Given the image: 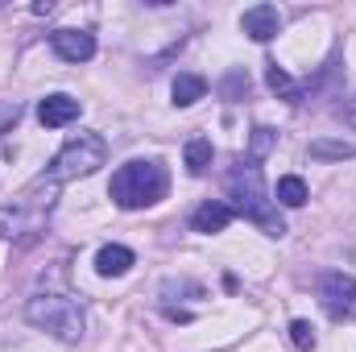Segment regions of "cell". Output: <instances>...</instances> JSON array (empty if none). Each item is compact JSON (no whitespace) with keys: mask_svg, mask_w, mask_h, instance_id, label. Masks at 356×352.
Segmentation results:
<instances>
[{"mask_svg":"<svg viewBox=\"0 0 356 352\" xmlns=\"http://www.w3.org/2000/svg\"><path fill=\"white\" fill-rule=\"evenodd\" d=\"M166 186H170V175H166V166H162V162L133 158V162H124V166L112 175L108 195H112V203H116V207L137 211V207H154V203L166 195Z\"/></svg>","mask_w":356,"mask_h":352,"instance_id":"obj_2","label":"cell"},{"mask_svg":"<svg viewBox=\"0 0 356 352\" xmlns=\"http://www.w3.org/2000/svg\"><path fill=\"white\" fill-rule=\"evenodd\" d=\"M133 249H124V245H104L99 253H95V269L104 273V278H120V273H129L133 269Z\"/></svg>","mask_w":356,"mask_h":352,"instance_id":"obj_11","label":"cell"},{"mask_svg":"<svg viewBox=\"0 0 356 352\" xmlns=\"http://www.w3.org/2000/svg\"><path fill=\"white\" fill-rule=\"evenodd\" d=\"M182 158H186V170L199 178V175H207V166H211L216 150H211V141H207V137H191V141H186V150H182Z\"/></svg>","mask_w":356,"mask_h":352,"instance_id":"obj_13","label":"cell"},{"mask_svg":"<svg viewBox=\"0 0 356 352\" xmlns=\"http://www.w3.org/2000/svg\"><path fill=\"white\" fill-rule=\"evenodd\" d=\"M17 120H21V104H17V99H0V137L13 133Z\"/></svg>","mask_w":356,"mask_h":352,"instance_id":"obj_19","label":"cell"},{"mask_svg":"<svg viewBox=\"0 0 356 352\" xmlns=\"http://www.w3.org/2000/svg\"><path fill=\"white\" fill-rule=\"evenodd\" d=\"M273 145H277V133H273V129H266V125H261V129H253V141H249V162H261Z\"/></svg>","mask_w":356,"mask_h":352,"instance_id":"obj_16","label":"cell"},{"mask_svg":"<svg viewBox=\"0 0 356 352\" xmlns=\"http://www.w3.org/2000/svg\"><path fill=\"white\" fill-rule=\"evenodd\" d=\"M79 116V99H71V95H46L42 104H38V120L46 125V129H63V125H71Z\"/></svg>","mask_w":356,"mask_h":352,"instance_id":"obj_9","label":"cell"},{"mask_svg":"<svg viewBox=\"0 0 356 352\" xmlns=\"http://www.w3.org/2000/svg\"><path fill=\"white\" fill-rule=\"evenodd\" d=\"M175 104L178 108H191L195 99H203L207 95V79L203 75H191V71H182V75H175Z\"/></svg>","mask_w":356,"mask_h":352,"instance_id":"obj_12","label":"cell"},{"mask_svg":"<svg viewBox=\"0 0 356 352\" xmlns=\"http://www.w3.org/2000/svg\"><path fill=\"white\" fill-rule=\"evenodd\" d=\"M54 195H58V182H54L50 175L33 178V182L13 199V203H4V207H0V237H4V241L33 237V232L42 228V220L50 216Z\"/></svg>","mask_w":356,"mask_h":352,"instance_id":"obj_3","label":"cell"},{"mask_svg":"<svg viewBox=\"0 0 356 352\" xmlns=\"http://www.w3.org/2000/svg\"><path fill=\"white\" fill-rule=\"evenodd\" d=\"M266 83H269L273 91H277L282 99H290V104H298V95H302V91L294 88V79H290V75H286V71H282L277 63H269V71H266Z\"/></svg>","mask_w":356,"mask_h":352,"instance_id":"obj_15","label":"cell"},{"mask_svg":"<svg viewBox=\"0 0 356 352\" xmlns=\"http://www.w3.org/2000/svg\"><path fill=\"white\" fill-rule=\"evenodd\" d=\"M290 340H294L298 352H311L315 349V328H311L307 319H294V323H290Z\"/></svg>","mask_w":356,"mask_h":352,"instance_id":"obj_18","label":"cell"},{"mask_svg":"<svg viewBox=\"0 0 356 352\" xmlns=\"http://www.w3.org/2000/svg\"><path fill=\"white\" fill-rule=\"evenodd\" d=\"M241 29H245L253 42H269V38H277V29H282V13H277L273 4H253V8H245Z\"/></svg>","mask_w":356,"mask_h":352,"instance_id":"obj_8","label":"cell"},{"mask_svg":"<svg viewBox=\"0 0 356 352\" xmlns=\"http://www.w3.org/2000/svg\"><path fill=\"white\" fill-rule=\"evenodd\" d=\"M228 191L236 199V211L245 220H253L266 237H282L286 232V224H282V216H277V207L269 199L266 178H261V166L257 162H236L232 175H228Z\"/></svg>","mask_w":356,"mask_h":352,"instance_id":"obj_1","label":"cell"},{"mask_svg":"<svg viewBox=\"0 0 356 352\" xmlns=\"http://www.w3.org/2000/svg\"><path fill=\"white\" fill-rule=\"evenodd\" d=\"M273 199L282 203V207H302L311 195H307V182L298 175H286V178H277V191H273Z\"/></svg>","mask_w":356,"mask_h":352,"instance_id":"obj_14","label":"cell"},{"mask_svg":"<svg viewBox=\"0 0 356 352\" xmlns=\"http://www.w3.org/2000/svg\"><path fill=\"white\" fill-rule=\"evenodd\" d=\"M50 46L63 63H88L95 54V38L88 29H58V33H50Z\"/></svg>","mask_w":356,"mask_h":352,"instance_id":"obj_7","label":"cell"},{"mask_svg":"<svg viewBox=\"0 0 356 352\" xmlns=\"http://www.w3.org/2000/svg\"><path fill=\"white\" fill-rule=\"evenodd\" d=\"M232 207L228 203H199L195 207V216H191V228L195 232H224L228 224H232Z\"/></svg>","mask_w":356,"mask_h":352,"instance_id":"obj_10","label":"cell"},{"mask_svg":"<svg viewBox=\"0 0 356 352\" xmlns=\"http://www.w3.org/2000/svg\"><path fill=\"white\" fill-rule=\"evenodd\" d=\"M104 158H108V141H104L99 133H79V137H71V141L54 154V162H50L46 175L63 186V182H71V178L95 175V170L104 166Z\"/></svg>","mask_w":356,"mask_h":352,"instance_id":"obj_5","label":"cell"},{"mask_svg":"<svg viewBox=\"0 0 356 352\" xmlns=\"http://www.w3.org/2000/svg\"><path fill=\"white\" fill-rule=\"evenodd\" d=\"M311 158H356V145H348V141H315Z\"/></svg>","mask_w":356,"mask_h":352,"instance_id":"obj_17","label":"cell"},{"mask_svg":"<svg viewBox=\"0 0 356 352\" xmlns=\"http://www.w3.org/2000/svg\"><path fill=\"white\" fill-rule=\"evenodd\" d=\"M25 319H29L33 328L50 332V336L63 340V344H75V340L83 336V328H88V319H83V303H79L75 294H58V290H42V294H33L29 307H25Z\"/></svg>","mask_w":356,"mask_h":352,"instance_id":"obj_4","label":"cell"},{"mask_svg":"<svg viewBox=\"0 0 356 352\" xmlns=\"http://www.w3.org/2000/svg\"><path fill=\"white\" fill-rule=\"evenodd\" d=\"M319 303H323V311H327L336 323H348L356 315V278L340 273V269L323 273V282H319Z\"/></svg>","mask_w":356,"mask_h":352,"instance_id":"obj_6","label":"cell"}]
</instances>
